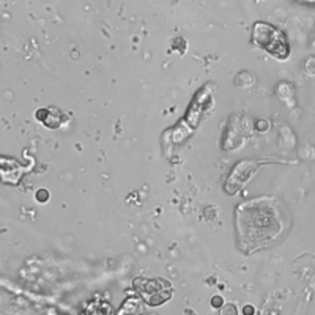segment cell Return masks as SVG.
<instances>
[{"label":"cell","instance_id":"cell-2","mask_svg":"<svg viewBox=\"0 0 315 315\" xmlns=\"http://www.w3.org/2000/svg\"><path fill=\"white\" fill-rule=\"evenodd\" d=\"M36 199H38L39 202H46V199H47V192L44 191V189H43L41 192H36Z\"/></svg>","mask_w":315,"mask_h":315},{"label":"cell","instance_id":"cell-1","mask_svg":"<svg viewBox=\"0 0 315 315\" xmlns=\"http://www.w3.org/2000/svg\"><path fill=\"white\" fill-rule=\"evenodd\" d=\"M252 38L257 46L265 49L268 54L277 57V58H287L288 57V44L287 38L279 28H276L271 24L257 22L254 25Z\"/></svg>","mask_w":315,"mask_h":315},{"label":"cell","instance_id":"cell-4","mask_svg":"<svg viewBox=\"0 0 315 315\" xmlns=\"http://www.w3.org/2000/svg\"><path fill=\"white\" fill-rule=\"evenodd\" d=\"M247 312H254V307H246L244 309V314H247Z\"/></svg>","mask_w":315,"mask_h":315},{"label":"cell","instance_id":"cell-3","mask_svg":"<svg viewBox=\"0 0 315 315\" xmlns=\"http://www.w3.org/2000/svg\"><path fill=\"white\" fill-rule=\"evenodd\" d=\"M211 304H213V307H219L222 304V298L221 296H216V298H213L211 299Z\"/></svg>","mask_w":315,"mask_h":315}]
</instances>
